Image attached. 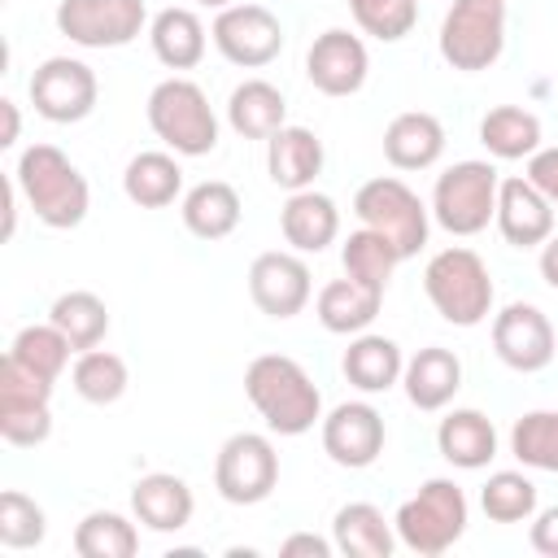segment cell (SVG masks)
Returning a JSON list of instances; mask_svg holds the SVG:
<instances>
[{"label":"cell","instance_id":"cell-1","mask_svg":"<svg viewBox=\"0 0 558 558\" xmlns=\"http://www.w3.org/2000/svg\"><path fill=\"white\" fill-rule=\"evenodd\" d=\"M244 397L279 436H305L314 423H323V392L310 371L288 353L253 357L244 371Z\"/></svg>","mask_w":558,"mask_h":558},{"label":"cell","instance_id":"cell-2","mask_svg":"<svg viewBox=\"0 0 558 558\" xmlns=\"http://www.w3.org/2000/svg\"><path fill=\"white\" fill-rule=\"evenodd\" d=\"M26 205L35 209V218L52 231H70L87 218L92 209V187L83 179V170L57 148V144H31L22 157H17V170H13Z\"/></svg>","mask_w":558,"mask_h":558},{"label":"cell","instance_id":"cell-3","mask_svg":"<svg viewBox=\"0 0 558 558\" xmlns=\"http://www.w3.org/2000/svg\"><path fill=\"white\" fill-rule=\"evenodd\" d=\"M423 292L453 327H480L493 314V275L475 248H440L423 266Z\"/></svg>","mask_w":558,"mask_h":558},{"label":"cell","instance_id":"cell-4","mask_svg":"<svg viewBox=\"0 0 558 558\" xmlns=\"http://www.w3.org/2000/svg\"><path fill=\"white\" fill-rule=\"evenodd\" d=\"M144 113H148L153 135L179 157H205L218 148V118L209 109V96L192 78H179V74L161 78L148 92Z\"/></svg>","mask_w":558,"mask_h":558},{"label":"cell","instance_id":"cell-5","mask_svg":"<svg viewBox=\"0 0 558 558\" xmlns=\"http://www.w3.org/2000/svg\"><path fill=\"white\" fill-rule=\"evenodd\" d=\"M392 527L410 554L436 558V554L453 549L466 532V493L453 480H427L414 497L401 501Z\"/></svg>","mask_w":558,"mask_h":558},{"label":"cell","instance_id":"cell-6","mask_svg":"<svg viewBox=\"0 0 558 558\" xmlns=\"http://www.w3.org/2000/svg\"><path fill=\"white\" fill-rule=\"evenodd\" d=\"M501 174L493 161H453L432 187V218L449 235H480L497 218Z\"/></svg>","mask_w":558,"mask_h":558},{"label":"cell","instance_id":"cell-7","mask_svg":"<svg viewBox=\"0 0 558 558\" xmlns=\"http://www.w3.org/2000/svg\"><path fill=\"white\" fill-rule=\"evenodd\" d=\"M436 44L453 70H488L506 48V0H453L445 9Z\"/></svg>","mask_w":558,"mask_h":558},{"label":"cell","instance_id":"cell-8","mask_svg":"<svg viewBox=\"0 0 558 558\" xmlns=\"http://www.w3.org/2000/svg\"><path fill=\"white\" fill-rule=\"evenodd\" d=\"M353 214H357L362 227H371L384 240H392V248L401 253V262L414 257L427 244V205L397 174L366 179L357 187V196H353Z\"/></svg>","mask_w":558,"mask_h":558},{"label":"cell","instance_id":"cell-9","mask_svg":"<svg viewBox=\"0 0 558 558\" xmlns=\"http://www.w3.org/2000/svg\"><path fill=\"white\" fill-rule=\"evenodd\" d=\"M279 484V453L257 432H235L214 458V488L231 506H257Z\"/></svg>","mask_w":558,"mask_h":558},{"label":"cell","instance_id":"cell-10","mask_svg":"<svg viewBox=\"0 0 558 558\" xmlns=\"http://www.w3.org/2000/svg\"><path fill=\"white\" fill-rule=\"evenodd\" d=\"M148 22L144 0H61L57 31L78 48H126Z\"/></svg>","mask_w":558,"mask_h":558},{"label":"cell","instance_id":"cell-11","mask_svg":"<svg viewBox=\"0 0 558 558\" xmlns=\"http://www.w3.org/2000/svg\"><path fill=\"white\" fill-rule=\"evenodd\" d=\"M100 100V83L92 74L87 61L78 57H48L35 74H31V105L39 118L70 126L83 122Z\"/></svg>","mask_w":558,"mask_h":558},{"label":"cell","instance_id":"cell-12","mask_svg":"<svg viewBox=\"0 0 558 558\" xmlns=\"http://www.w3.org/2000/svg\"><path fill=\"white\" fill-rule=\"evenodd\" d=\"M214 48L240 65V70H262L283 52V26L266 4H231L214 17L209 26Z\"/></svg>","mask_w":558,"mask_h":558},{"label":"cell","instance_id":"cell-13","mask_svg":"<svg viewBox=\"0 0 558 558\" xmlns=\"http://www.w3.org/2000/svg\"><path fill=\"white\" fill-rule=\"evenodd\" d=\"M493 353L519 371V375H536L554 362L558 353V336L554 323L545 318V310L527 305V301H510L506 310L493 314Z\"/></svg>","mask_w":558,"mask_h":558},{"label":"cell","instance_id":"cell-14","mask_svg":"<svg viewBox=\"0 0 558 558\" xmlns=\"http://www.w3.org/2000/svg\"><path fill=\"white\" fill-rule=\"evenodd\" d=\"M310 266L296 257V253H257L253 266H248V296L253 305L266 314V318H296L305 305H310Z\"/></svg>","mask_w":558,"mask_h":558},{"label":"cell","instance_id":"cell-15","mask_svg":"<svg viewBox=\"0 0 558 558\" xmlns=\"http://www.w3.org/2000/svg\"><path fill=\"white\" fill-rule=\"evenodd\" d=\"M366 74H371V52H366V44H362L357 35L340 31V26L323 31V35L310 44V52H305V78H310L323 96H353V92H362Z\"/></svg>","mask_w":558,"mask_h":558},{"label":"cell","instance_id":"cell-16","mask_svg":"<svg viewBox=\"0 0 558 558\" xmlns=\"http://www.w3.org/2000/svg\"><path fill=\"white\" fill-rule=\"evenodd\" d=\"M384 414L366 401H344L323 418V453L336 466L362 471L384 453Z\"/></svg>","mask_w":558,"mask_h":558},{"label":"cell","instance_id":"cell-17","mask_svg":"<svg viewBox=\"0 0 558 558\" xmlns=\"http://www.w3.org/2000/svg\"><path fill=\"white\" fill-rule=\"evenodd\" d=\"M497 231L514 248H536L554 235V205L541 196V187L527 174H510L497 187Z\"/></svg>","mask_w":558,"mask_h":558},{"label":"cell","instance_id":"cell-18","mask_svg":"<svg viewBox=\"0 0 558 558\" xmlns=\"http://www.w3.org/2000/svg\"><path fill=\"white\" fill-rule=\"evenodd\" d=\"M266 174L283 192H305L323 174V140L310 126H279L266 140Z\"/></svg>","mask_w":558,"mask_h":558},{"label":"cell","instance_id":"cell-19","mask_svg":"<svg viewBox=\"0 0 558 558\" xmlns=\"http://www.w3.org/2000/svg\"><path fill=\"white\" fill-rule=\"evenodd\" d=\"M131 510L148 532H183L192 523L196 497H192L187 480H179L170 471H148L131 488Z\"/></svg>","mask_w":558,"mask_h":558},{"label":"cell","instance_id":"cell-20","mask_svg":"<svg viewBox=\"0 0 558 558\" xmlns=\"http://www.w3.org/2000/svg\"><path fill=\"white\" fill-rule=\"evenodd\" d=\"M401 388L410 397L414 410H445L458 388H462V362L453 349H440V344H427L418 349L414 357H405V371H401Z\"/></svg>","mask_w":558,"mask_h":558},{"label":"cell","instance_id":"cell-21","mask_svg":"<svg viewBox=\"0 0 558 558\" xmlns=\"http://www.w3.org/2000/svg\"><path fill=\"white\" fill-rule=\"evenodd\" d=\"M279 231L296 253H323L340 235V209L331 196H323L314 187L288 192V201L279 209Z\"/></svg>","mask_w":558,"mask_h":558},{"label":"cell","instance_id":"cell-22","mask_svg":"<svg viewBox=\"0 0 558 558\" xmlns=\"http://www.w3.org/2000/svg\"><path fill=\"white\" fill-rule=\"evenodd\" d=\"M445 153V126L427 109H405L384 126V157L397 170H427Z\"/></svg>","mask_w":558,"mask_h":558},{"label":"cell","instance_id":"cell-23","mask_svg":"<svg viewBox=\"0 0 558 558\" xmlns=\"http://www.w3.org/2000/svg\"><path fill=\"white\" fill-rule=\"evenodd\" d=\"M436 449L449 466L480 471L497 458V427L480 410H449L436 427Z\"/></svg>","mask_w":558,"mask_h":558},{"label":"cell","instance_id":"cell-24","mask_svg":"<svg viewBox=\"0 0 558 558\" xmlns=\"http://www.w3.org/2000/svg\"><path fill=\"white\" fill-rule=\"evenodd\" d=\"M379 305H384V292L371 288V283H357V279H331L318 301H314V314L318 323L331 331V336H357L366 331L375 318H379Z\"/></svg>","mask_w":558,"mask_h":558},{"label":"cell","instance_id":"cell-25","mask_svg":"<svg viewBox=\"0 0 558 558\" xmlns=\"http://www.w3.org/2000/svg\"><path fill=\"white\" fill-rule=\"evenodd\" d=\"M340 371L353 388L362 392H388L392 384H401V371H405V357H401V344L388 340V336H375V331H357L340 357Z\"/></svg>","mask_w":558,"mask_h":558},{"label":"cell","instance_id":"cell-26","mask_svg":"<svg viewBox=\"0 0 558 558\" xmlns=\"http://www.w3.org/2000/svg\"><path fill=\"white\" fill-rule=\"evenodd\" d=\"M331 541H336V554L344 558H388L397 549V527L384 519L379 506L349 501L331 519Z\"/></svg>","mask_w":558,"mask_h":558},{"label":"cell","instance_id":"cell-27","mask_svg":"<svg viewBox=\"0 0 558 558\" xmlns=\"http://www.w3.org/2000/svg\"><path fill=\"white\" fill-rule=\"evenodd\" d=\"M179 214H183V227H187L196 240H209V244H214V240H227V235L240 227L244 205H240V192H235L231 183L205 179V183H196V187L183 196Z\"/></svg>","mask_w":558,"mask_h":558},{"label":"cell","instance_id":"cell-28","mask_svg":"<svg viewBox=\"0 0 558 558\" xmlns=\"http://www.w3.org/2000/svg\"><path fill=\"white\" fill-rule=\"evenodd\" d=\"M227 122L244 140H270L288 122V100L266 78H244L227 100Z\"/></svg>","mask_w":558,"mask_h":558},{"label":"cell","instance_id":"cell-29","mask_svg":"<svg viewBox=\"0 0 558 558\" xmlns=\"http://www.w3.org/2000/svg\"><path fill=\"white\" fill-rule=\"evenodd\" d=\"M148 39H153V52L166 70H192L201 65L205 57V22L192 13V9H161L153 22H148Z\"/></svg>","mask_w":558,"mask_h":558},{"label":"cell","instance_id":"cell-30","mask_svg":"<svg viewBox=\"0 0 558 558\" xmlns=\"http://www.w3.org/2000/svg\"><path fill=\"white\" fill-rule=\"evenodd\" d=\"M122 192L140 209H166L183 192V170H179L174 153H157V148L135 153L122 170Z\"/></svg>","mask_w":558,"mask_h":558},{"label":"cell","instance_id":"cell-31","mask_svg":"<svg viewBox=\"0 0 558 558\" xmlns=\"http://www.w3.org/2000/svg\"><path fill=\"white\" fill-rule=\"evenodd\" d=\"M480 144L497 161H523L541 148V118L523 105H497L480 118Z\"/></svg>","mask_w":558,"mask_h":558},{"label":"cell","instance_id":"cell-32","mask_svg":"<svg viewBox=\"0 0 558 558\" xmlns=\"http://www.w3.org/2000/svg\"><path fill=\"white\" fill-rule=\"evenodd\" d=\"M48 323L74 344V353H83V349H96V344L105 340V331H109V310H105V301H100L96 292L74 288V292H61V296L52 301Z\"/></svg>","mask_w":558,"mask_h":558},{"label":"cell","instance_id":"cell-33","mask_svg":"<svg viewBox=\"0 0 558 558\" xmlns=\"http://www.w3.org/2000/svg\"><path fill=\"white\" fill-rule=\"evenodd\" d=\"M140 549V532L118 510H92L74 527V554L78 558H131Z\"/></svg>","mask_w":558,"mask_h":558},{"label":"cell","instance_id":"cell-34","mask_svg":"<svg viewBox=\"0 0 558 558\" xmlns=\"http://www.w3.org/2000/svg\"><path fill=\"white\" fill-rule=\"evenodd\" d=\"M340 266H344V275L349 279H357V283H371V288H388V279H392V270L401 266V253L392 248V240H384L379 231H371V227H357L344 244H340Z\"/></svg>","mask_w":558,"mask_h":558},{"label":"cell","instance_id":"cell-35","mask_svg":"<svg viewBox=\"0 0 558 558\" xmlns=\"http://www.w3.org/2000/svg\"><path fill=\"white\" fill-rule=\"evenodd\" d=\"M70 379H74V392H78L83 401H92V405H113V401L126 392L131 371H126V362H122L118 353H109V349L96 344V349H83V353L74 357Z\"/></svg>","mask_w":558,"mask_h":558},{"label":"cell","instance_id":"cell-36","mask_svg":"<svg viewBox=\"0 0 558 558\" xmlns=\"http://www.w3.org/2000/svg\"><path fill=\"white\" fill-rule=\"evenodd\" d=\"M510 453L532 466L558 475V410H527L510 427Z\"/></svg>","mask_w":558,"mask_h":558},{"label":"cell","instance_id":"cell-37","mask_svg":"<svg viewBox=\"0 0 558 558\" xmlns=\"http://www.w3.org/2000/svg\"><path fill=\"white\" fill-rule=\"evenodd\" d=\"M70 353H74V344H70L52 323H31V327H22V331L13 336V344H9V357H13V362H22L26 371H35V375H44V379H52V384H57V375L65 371Z\"/></svg>","mask_w":558,"mask_h":558},{"label":"cell","instance_id":"cell-38","mask_svg":"<svg viewBox=\"0 0 558 558\" xmlns=\"http://www.w3.org/2000/svg\"><path fill=\"white\" fill-rule=\"evenodd\" d=\"M480 506L493 523H527L536 514V484L523 471H493L480 488Z\"/></svg>","mask_w":558,"mask_h":558},{"label":"cell","instance_id":"cell-39","mask_svg":"<svg viewBox=\"0 0 558 558\" xmlns=\"http://www.w3.org/2000/svg\"><path fill=\"white\" fill-rule=\"evenodd\" d=\"M48 536V519L44 506L17 488L0 493V545L4 549H35Z\"/></svg>","mask_w":558,"mask_h":558},{"label":"cell","instance_id":"cell-40","mask_svg":"<svg viewBox=\"0 0 558 558\" xmlns=\"http://www.w3.org/2000/svg\"><path fill=\"white\" fill-rule=\"evenodd\" d=\"M349 13L366 35H375L384 44H397L414 31L418 0H349Z\"/></svg>","mask_w":558,"mask_h":558},{"label":"cell","instance_id":"cell-41","mask_svg":"<svg viewBox=\"0 0 558 558\" xmlns=\"http://www.w3.org/2000/svg\"><path fill=\"white\" fill-rule=\"evenodd\" d=\"M0 436L9 445H44L52 436V410L48 405H0Z\"/></svg>","mask_w":558,"mask_h":558},{"label":"cell","instance_id":"cell-42","mask_svg":"<svg viewBox=\"0 0 558 558\" xmlns=\"http://www.w3.org/2000/svg\"><path fill=\"white\" fill-rule=\"evenodd\" d=\"M527 179L541 187V196L558 209V148H536L527 157Z\"/></svg>","mask_w":558,"mask_h":558},{"label":"cell","instance_id":"cell-43","mask_svg":"<svg viewBox=\"0 0 558 558\" xmlns=\"http://www.w3.org/2000/svg\"><path fill=\"white\" fill-rule=\"evenodd\" d=\"M527 541H532V549H536V554L558 558V506H549V510H541V514L532 519Z\"/></svg>","mask_w":558,"mask_h":558},{"label":"cell","instance_id":"cell-44","mask_svg":"<svg viewBox=\"0 0 558 558\" xmlns=\"http://www.w3.org/2000/svg\"><path fill=\"white\" fill-rule=\"evenodd\" d=\"M331 549H336V541H323V536H314V532H292V536L279 545L283 558H296V554H305V558H331Z\"/></svg>","mask_w":558,"mask_h":558},{"label":"cell","instance_id":"cell-45","mask_svg":"<svg viewBox=\"0 0 558 558\" xmlns=\"http://www.w3.org/2000/svg\"><path fill=\"white\" fill-rule=\"evenodd\" d=\"M541 279L558 292V235H549V240L541 244Z\"/></svg>","mask_w":558,"mask_h":558},{"label":"cell","instance_id":"cell-46","mask_svg":"<svg viewBox=\"0 0 558 558\" xmlns=\"http://www.w3.org/2000/svg\"><path fill=\"white\" fill-rule=\"evenodd\" d=\"M0 113H4V131H0V148H13V144H17V131H22V118H17V105H13V100H0Z\"/></svg>","mask_w":558,"mask_h":558},{"label":"cell","instance_id":"cell-47","mask_svg":"<svg viewBox=\"0 0 558 558\" xmlns=\"http://www.w3.org/2000/svg\"><path fill=\"white\" fill-rule=\"evenodd\" d=\"M196 4H205V9H218V13H222V9H231V4H240V0H196Z\"/></svg>","mask_w":558,"mask_h":558}]
</instances>
